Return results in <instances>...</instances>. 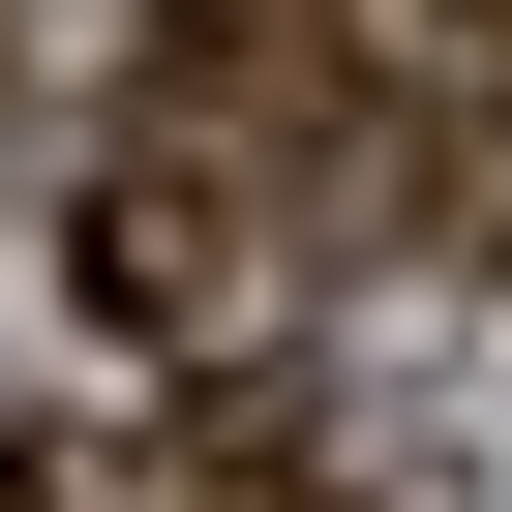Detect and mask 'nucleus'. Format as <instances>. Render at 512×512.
<instances>
[{
    "mask_svg": "<svg viewBox=\"0 0 512 512\" xmlns=\"http://www.w3.org/2000/svg\"><path fill=\"white\" fill-rule=\"evenodd\" d=\"M392 31H422V61H512V0H392Z\"/></svg>",
    "mask_w": 512,
    "mask_h": 512,
    "instance_id": "obj_2",
    "label": "nucleus"
},
{
    "mask_svg": "<svg viewBox=\"0 0 512 512\" xmlns=\"http://www.w3.org/2000/svg\"><path fill=\"white\" fill-rule=\"evenodd\" d=\"M91 302H121V332H241V302H272V151L151 121V151L91 181Z\"/></svg>",
    "mask_w": 512,
    "mask_h": 512,
    "instance_id": "obj_1",
    "label": "nucleus"
}]
</instances>
